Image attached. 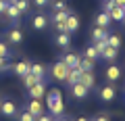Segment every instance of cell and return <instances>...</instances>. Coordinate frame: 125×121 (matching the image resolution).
Segmentation results:
<instances>
[{"instance_id": "1", "label": "cell", "mask_w": 125, "mask_h": 121, "mask_svg": "<svg viewBox=\"0 0 125 121\" xmlns=\"http://www.w3.org/2000/svg\"><path fill=\"white\" fill-rule=\"evenodd\" d=\"M48 109H50V115L52 117H62L65 113V102H62V96H61V90H50L48 94Z\"/></svg>"}, {"instance_id": "2", "label": "cell", "mask_w": 125, "mask_h": 121, "mask_svg": "<svg viewBox=\"0 0 125 121\" xmlns=\"http://www.w3.org/2000/svg\"><path fill=\"white\" fill-rule=\"evenodd\" d=\"M67 71H69V67L62 63V61L54 63L52 69H50V73H52V77H54L56 81H65V79H67Z\"/></svg>"}, {"instance_id": "3", "label": "cell", "mask_w": 125, "mask_h": 121, "mask_svg": "<svg viewBox=\"0 0 125 121\" xmlns=\"http://www.w3.org/2000/svg\"><path fill=\"white\" fill-rule=\"evenodd\" d=\"M21 11L17 9L15 4H6V9H4V13H2V19H6V21H13V23H19V17H21Z\"/></svg>"}, {"instance_id": "4", "label": "cell", "mask_w": 125, "mask_h": 121, "mask_svg": "<svg viewBox=\"0 0 125 121\" xmlns=\"http://www.w3.org/2000/svg\"><path fill=\"white\" fill-rule=\"evenodd\" d=\"M98 96H100V100H102V102H111V100L117 96V90H115V86H113V84L102 86V88L98 90Z\"/></svg>"}, {"instance_id": "5", "label": "cell", "mask_w": 125, "mask_h": 121, "mask_svg": "<svg viewBox=\"0 0 125 121\" xmlns=\"http://www.w3.org/2000/svg\"><path fill=\"white\" fill-rule=\"evenodd\" d=\"M31 27L36 29V32H44L46 27H48V17L44 13H38L31 17Z\"/></svg>"}, {"instance_id": "6", "label": "cell", "mask_w": 125, "mask_h": 121, "mask_svg": "<svg viewBox=\"0 0 125 121\" xmlns=\"http://www.w3.org/2000/svg\"><path fill=\"white\" fill-rule=\"evenodd\" d=\"M27 111L31 113L33 117H40V115H44V104H42V98H31L29 100V104H27Z\"/></svg>"}, {"instance_id": "7", "label": "cell", "mask_w": 125, "mask_h": 121, "mask_svg": "<svg viewBox=\"0 0 125 121\" xmlns=\"http://www.w3.org/2000/svg\"><path fill=\"white\" fill-rule=\"evenodd\" d=\"M0 113H2V115L4 117H15L17 115V104L13 102V100H2V104H0Z\"/></svg>"}, {"instance_id": "8", "label": "cell", "mask_w": 125, "mask_h": 121, "mask_svg": "<svg viewBox=\"0 0 125 121\" xmlns=\"http://www.w3.org/2000/svg\"><path fill=\"white\" fill-rule=\"evenodd\" d=\"M88 92H90V90L85 88L81 81H77V84L71 86V94H73V98H77V100H83L85 96H88Z\"/></svg>"}, {"instance_id": "9", "label": "cell", "mask_w": 125, "mask_h": 121, "mask_svg": "<svg viewBox=\"0 0 125 121\" xmlns=\"http://www.w3.org/2000/svg\"><path fill=\"white\" fill-rule=\"evenodd\" d=\"M6 40H9L10 44H21V42H23V32L19 29V25L17 27H10L9 32H6Z\"/></svg>"}, {"instance_id": "10", "label": "cell", "mask_w": 125, "mask_h": 121, "mask_svg": "<svg viewBox=\"0 0 125 121\" xmlns=\"http://www.w3.org/2000/svg\"><path fill=\"white\" fill-rule=\"evenodd\" d=\"M29 61H19V63H15V65H10V71L15 73V75H19V77H23L25 73H29Z\"/></svg>"}, {"instance_id": "11", "label": "cell", "mask_w": 125, "mask_h": 121, "mask_svg": "<svg viewBox=\"0 0 125 121\" xmlns=\"http://www.w3.org/2000/svg\"><path fill=\"white\" fill-rule=\"evenodd\" d=\"M29 96H31V98H42V96H46V84H44V79L38 81V84H33L29 88Z\"/></svg>"}, {"instance_id": "12", "label": "cell", "mask_w": 125, "mask_h": 121, "mask_svg": "<svg viewBox=\"0 0 125 121\" xmlns=\"http://www.w3.org/2000/svg\"><path fill=\"white\" fill-rule=\"evenodd\" d=\"M61 61H62L65 65H67L69 69H73V67H79L81 56H79V54H73V52H67L65 56H61Z\"/></svg>"}, {"instance_id": "13", "label": "cell", "mask_w": 125, "mask_h": 121, "mask_svg": "<svg viewBox=\"0 0 125 121\" xmlns=\"http://www.w3.org/2000/svg\"><path fill=\"white\" fill-rule=\"evenodd\" d=\"M117 54H119V48H113V46H108V44L100 50V56H102L104 61H108V63H113V61H115Z\"/></svg>"}, {"instance_id": "14", "label": "cell", "mask_w": 125, "mask_h": 121, "mask_svg": "<svg viewBox=\"0 0 125 121\" xmlns=\"http://www.w3.org/2000/svg\"><path fill=\"white\" fill-rule=\"evenodd\" d=\"M79 81H81V84H83L88 90H92L94 86H96V77H94V73H92V71H81Z\"/></svg>"}, {"instance_id": "15", "label": "cell", "mask_w": 125, "mask_h": 121, "mask_svg": "<svg viewBox=\"0 0 125 121\" xmlns=\"http://www.w3.org/2000/svg\"><path fill=\"white\" fill-rule=\"evenodd\" d=\"M119 77H121V69L117 67V65H108V67H106V79H108V84H115Z\"/></svg>"}, {"instance_id": "16", "label": "cell", "mask_w": 125, "mask_h": 121, "mask_svg": "<svg viewBox=\"0 0 125 121\" xmlns=\"http://www.w3.org/2000/svg\"><path fill=\"white\" fill-rule=\"evenodd\" d=\"M79 77H81V69L79 67H73V69H69L67 71V84L69 86H73V84H77V81H79Z\"/></svg>"}, {"instance_id": "17", "label": "cell", "mask_w": 125, "mask_h": 121, "mask_svg": "<svg viewBox=\"0 0 125 121\" xmlns=\"http://www.w3.org/2000/svg\"><path fill=\"white\" fill-rule=\"evenodd\" d=\"M108 17H111V21H123L125 19V9L123 6H113L108 11Z\"/></svg>"}, {"instance_id": "18", "label": "cell", "mask_w": 125, "mask_h": 121, "mask_svg": "<svg viewBox=\"0 0 125 121\" xmlns=\"http://www.w3.org/2000/svg\"><path fill=\"white\" fill-rule=\"evenodd\" d=\"M77 29H79V19H77V15L69 13V17H67V32L69 33H75Z\"/></svg>"}, {"instance_id": "19", "label": "cell", "mask_w": 125, "mask_h": 121, "mask_svg": "<svg viewBox=\"0 0 125 121\" xmlns=\"http://www.w3.org/2000/svg\"><path fill=\"white\" fill-rule=\"evenodd\" d=\"M96 25H98V27H104V29H108V25H111V17H108V13L100 11V13L96 15Z\"/></svg>"}, {"instance_id": "20", "label": "cell", "mask_w": 125, "mask_h": 121, "mask_svg": "<svg viewBox=\"0 0 125 121\" xmlns=\"http://www.w3.org/2000/svg\"><path fill=\"white\" fill-rule=\"evenodd\" d=\"M29 71L33 73L36 77H40V79H44V77H46V67L42 63H31L29 65Z\"/></svg>"}, {"instance_id": "21", "label": "cell", "mask_w": 125, "mask_h": 121, "mask_svg": "<svg viewBox=\"0 0 125 121\" xmlns=\"http://www.w3.org/2000/svg\"><path fill=\"white\" fill-rule=\"evenodd\" d=\"M56 44L61 46V48H69V46H71V36H69L67 32H61L56 36Z\"/></svg>"}, {"instance_id": "22", "label": "cell", "mask_w": 125, "mask_h": 121, "mask_svg": "<svg viewBox=\"0 0 125 121\" xmlns=\"http://www.w3.org/2000/svg\"><path fill=\"white\" fill-rule=\"evenodd\" d=\"M106 36H108V32L104 29V27H98V25H96V27L92 29V40H94V42H98V40H104Z\"/></svg>"}, {"instance_id": "23", "label": "cell", "mask_w": 125, "mask_h": 121, "mask_svg": "<svg viewBox=\"0 0 125 121\" xmlns=\"http://www.w3.org/2000/svg\"><path fill=\"white\" fill-rule=\"evenodd\" d=\"M38 81H42V79H40V77H36V75H33V73H31V71L23 75V86H25L27 90H29V88H31V86H33V84H38Z\"/></svg>"}, {"instance_id": "24", "label": "cell", "mask_w": 125, "mask_h": 121, "mask_svg": "<svg viewBox=\"0 0 125 121\" xmlns=\"http://www.w3.org/2000/svg\"><path fill=\"white\" fill-rule=\"evenodd\" d=\"M67 17H69V11L65 9V11H56L54 13V17H52V23L56 25V23H67Z\"/></svg>"}, {"instance_id": "25", "label": "cell", "mask_w": 125, "mask_h": 121, "mask_svg": "<svg viewBox=\"0 0 125 121\" xmlns=\"http://www.w3.org/2000/svg\"><path fill=\"white\" fill-rule=\"evenodd\" d=\"M85 58H90V61H98V58H100V52L96 50V46H94V44L85 48Z\"/></svg>"}, {"instance_id": "26", "label": "cell", "mask_w": 125, "mask_h": 121, "mask_svg": "<svg viewBox=\"0 0 125 121\" xmlns=\"http://www.w3.org/2000/svg\"><path fill=\"white\" fill-rule=\"evenodd\" d=\"M94 65H96V61H90V58H85V56L79 61V69L81 71H92Z\"/></svg>"}, {"instance_id": "27", "label": "cell", "mask_w": 125, "mask_h": 121, "mask_svg": "<svg viewBox=\"0 0 125 121\" xmlns=\"http://www.w3.org/2000/svg\"><path fill=\"white\" fill-rule=\"evenodd\" d=\"M106 42H108V46H113V48H121V38L117 36V33H108Z\"/></svg>"}, {"instance_id": "28", "label": "cell", "mask_w": 125, "mask_h": 121, "mask_svg": "<svg viewBox=\"0 0 125 121\" xmlns=\"http://www.w3.org/2000/svg\"><path fill=\"white\" fill-rule=\"evenodd\" d=\"M10 4H15L21 13H27V11H29V0H13Z\"/></svg>"}, {"instance_id": "29", "label": "cell", "mask_w": 125, "mask_h": 121, "mask_svg": "<svg viewBox=\"0 0 125 121\" xmlns=\"http://www.w3.org/2000/svg\"><path fill=\"white\" fill-rule=\"evenodd\" d=\"M19 121H36V117H33V115H31V113L25 109V111L19 113Z\"/></svg>"}, {"instance_id": "30", "label": "cell", "mask_w": 125, "mask_h": 121, "mask_svg": "<svg viewBox=\"0 0 125 121\" xmlns=\"http://www.w3.org/2000/svg\"><path fill=\"white\" fill-rule=\"evenodd\" d=\"M10 69V63H9V58L6 56H0V73H4Z\"/></svg>"}, {"instance_id": "31", "label": "cell", "mask_w": 125, "mask_h": 121, "mask_svg": "<svg viewBox=\"0 0 125 121\" xmlns=\"http://www.w3.org/2000/svg\"><path fill=\"white\" fill-rule=\"evenodd\" d=\"M67 6H65V2L62 0H54V11H65Z\"/></svg>"}, {"instance_id": "32", "label": "cell", "mask_w": 125, "mask_h": 121, "mask_svg": "<svg viewBox=\"0 0 125 121\" xmlns=\"http://www.w3.org/2000/svg\"><path fill=\"white\" fill-rule=\"evenodd\" d=\"M33 4L40 6V9H44V6H48V4H50V0H33Z\"/></svg>"}, {"instance_id": "33", "label": "cell", "mask_w": 125, "mask_h": 121, "mask_svg": "<svg viewBox=\"0 0 125 121\" xmlns=\"http://www.w3.org/2000/svg\"><path fill=\"white\" fill-rule=\"evenodd\" d=\"M113 6H117V4L113 2V0H108V2H104V9H102V11H104V13H108V11H111Z\"/></svg>"}, {"instance_id": "34", "label": "cell", "mask_w": 125, "mask_h": 121, "mask_svg": "<svg viewBox=\"0 0 125 121\" xmlns=\"http://www.w3.org/2000/svg\"><path fill=\"white\" fill-rule=\"evenodd\" d=\"M6 4H9V0H0V15L4 13V9H6Z\"/></svg>"}, {"instance_id": "35", "label": "cell", "mask_w": 125, "mask_h": 121, "mask_svg": "<svg viewBox=\"0 0 125 121\" xmlns=\"http://www.w3.org/2000/svg\"><path fill=\"white\" fill-rule=\"evenodd\" d=\"M36 121H50V115H46V113H44V115L36 117Z\"/></svg>"}, {"instance_id": "36", "label": "cell", "mask_w": 125, "mask_h": 121, "mask_svg": "<svg viewBox=\"0 0 125 121\" xmlns=\"http://www.w3.org/2000/svg\"><path fill=\"white\" fill-rule=\"evenodd\" d=\"M94 121H108V117H106V115H98Z\"/></svg>"}, {"instance_id": "37", "label": "cell", "mask_w": 125, "mask_h": 121, "mask_svg": "<svg viewBox=\"0 0 125 121\" xmlns=\"http://www.w3.org/2000/svg\"><path fill=\"white\" fill-rule=\"evenodd\" d=\"M113 2H115L117 6H123V9H125V0H113Z\"/></svg>"}, {"instance_id": "38", "label": "cell", "mask_w": 125, "mask_h": 121, "mask_svg": "<svg viewBox=\"0 0 125 121\" xmlns=\"http://www.w3.org/2000/svg\"><path fill=\"white\" fill-rule=\"evenodd\" d=\"M50 121H58V117H50Z\"/></svg>"}, {"instance_id": "39", "label": "cell", "mask_w": 125, "mask_h": 121, "mask_svg": "<svg viewBox=\"0 0 125 121\" xmlns=\"http://www.w3.org/2000/svg\"><path fill=\"white\" fill-rule=\"evenodd\" d=\"M58 121H69V119H65V117H58Z\"/></svg>"}, {"instance_id": "40", "label": "cell", "mask_w": 125, "mask_h": 121, "mask_svg": "<svg viewBox=\"0 0 125 121\" xmlns=\"http://www.w3.org/2000/svg\"><path fill=\"white\" fill-rule=\"evenodd\" d=\"M77 121H88V119H85V117H79V119H77Z\"/></svg>"}, {"instance_id": "41", "label": "cell", "mask_w": 125, "mask_h": 121, "mask_svg": "<svg viewBox=\"0 0 125 121\" xmlns=\"http://www.w3.org/2000/svg\"><path fill=\"white\" fill-rule=\"evenodd\" d=\"M104 2H108V0H104Z\"/></svg>"}, {"instance_id": "42", "label": "cell", "mask_w": 125, "mask_h": 121, "mask_svg": "<svg viewBox=\"0 0 125 121\" xmlns=\"http://www.w3.org/2000/svg\"><path fill=\"white\" fill-rule=\"evenodd\" d=\"M0 104H2V100H0Z\"/></svg>"}, {"instance_id": "43", "label": "cell", "mask_w": 125, "mask_h": 121, "mask_svg": "<svg viewBox=\"0 0 125 121\" xmlns=\"http://www.w3.org/2000/svg\"><path fill=\"white\" fill-rule=\"evenodd\" d=\"M123 23H125V19H123Z\"/></svg>"}]
</instances>
